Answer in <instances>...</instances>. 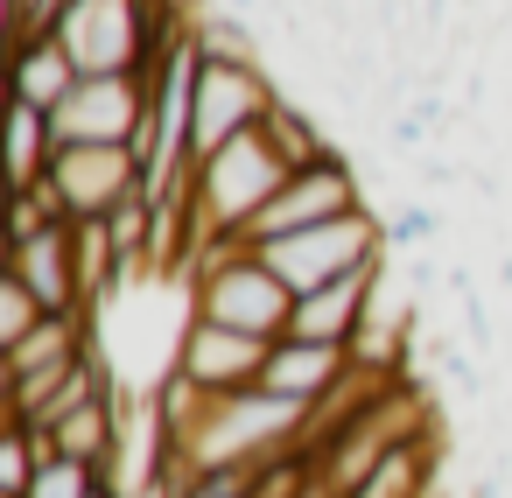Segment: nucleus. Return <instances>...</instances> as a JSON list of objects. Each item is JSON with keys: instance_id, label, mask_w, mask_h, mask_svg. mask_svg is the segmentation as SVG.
<instances>
[{"instance_id": "obj_1", "label": "nucleus", "mask_w": 512, "mask_h": 498, "mask_svg": "<svg viewBox=\"0 0 512 498\" xmlns=\"http://www.w3.org/2000/svg\"><path fill=\"white\" fill-rule=\"evenodd\" d=\"M309 421H316V407L281 400L267 386H239V393H211L204 414L176 442L169 435H155V442L183 449L197 470H211V463H274L288 449H309Z\"/></svg>"}, {"instance_id": "obj_2", "label": "nucleus", "mask_w": 512, "mask_h": 498, "mask_svg": "<svg viewBox=\"0 0 512 498\" xmlns=\"http://www.w3.org/2000/svg\"><path fill=\"white\" fill-rule=\"evenodd\" d=\"M288 281L253 253V246H232V239H211L197 260H190V316H211L225 330H253V337H281L288 330Z\"/></svg>"}, {"instance_id": "obj_3", "label": "nucleus", "mask_w": 512, "mask_h": 498, "mask_svg": "<svg viewBox=\"0 0 512 498\" xmlns=\"http://www.w3.org/2000/svg\"><path fill=\"white\" fill-rule=\"evenodd\" d=\"M281 183H288V155H281L260 127L239 134V141H225L218 155H204V162H197V232H204V246H211V239L246 246L253 218L274 204Z\"/></svg>"}, {"instance_id": "obj_4", "label": "nucleus", "mask_w": 512, "mask_h": 498, "mask_svg": "<svg viewBox=\"0 0 512 498\" xmlns=\"http://www.w3.org/2000/svg\"><path fill=\"white\" fill-rule=\"evenodd\" d=\"M253 253L288 281V295H309L323 281H344L358 267H379L393 246H386V218L372 204H358V211H344L330 225H309V232H288V239H260Z\"/></svg>"}, {"instance_id": "obj_5", "label": "nucleus", "mask_w": 512, "mask_h": 498, "mask_svg": "<svg viewBox=\"0 0 512 498\" xmlns=\"http://www.w3.org/2000/svg\"><path fill=\"white\" fill-rule=\"evenodd\" d=\"M281 85L260 57H197V113H190V162L218 155L225 141L253 134L274 113Z\"/></svg>"}, {"instance_id": "obj_6", "label": "nucleus", "mask_w": 512, "mask_h": 498, "mask_svg": "<svg viewBox=\"0 0 512 498\" xmlns=\"http://www.w3.org/2000/svg\"><path fill=\"white\" fill-rule=\"evenodd\" d=\"M155 120V85L148 71H92L71 85V99L50 113L57 148L64 141H113V148H141Z\"/></svg>"}, {"instance_id": "obj_7", "label": "nucleus", "mask_w": 512, "mask_h": 498, "mask_svg": "<svg viewBox=\"0 0 512 498\" xmlns=\"http://www.w3.org/2000/svg\"><path fill=\"white\" fill-rule=\"evenodd\" d=\"M57 43L78 57V71H148L155 64V29L148 0H64L57 8Z\"/></svg>"}, {"instance_id": "obj_8", "label": "nucleus", "mask_w": 512, "mask_h": 498, "mask_svg": "<svg viewBox=\"0 0 512 498\" xmlns=\"http://www.w3.org/2000/svg\"><path fill=\"white\" fill-rule=\"evenodd\" d=\"M358 204H365L358 155L330 148V155H316V162L288 169V183L274 190V204L253 218L246 246H260V239H288V232H309V225H330V218H344V211H358Z\"/></svg>"}, {"instance_id": "obj_9", "label": "nucleus", "mask_w": 512, "mask_h": 498, "mask_svg": "<svg viewBox=\"0 0 512 498\" xmlns=\"http://www.w3.org/2000/svg\"><path fill=\"white\" fill-rule=\"evenodd\" d=\"M50 183L64 197V218H113L127 197H141V148L64 141L50 155Z\"/></svg>"}, {"instance_id": "obj_10", "label": "nucleus", "mask_w": 512, "mask_h": 498, "mask_svg": "<svg viewBox=\"0 0 512 498\" xmlns=\"http://www.w3.org/2000/svg\"><path fill=\"white\" fill-rule=\"evenodd\" d=\"M8 274L29 281V295H36L50 316H85V309H92V288H85V267H78V232H71V218H50L43 232L8 239Z\"/></svg>"}, {"instance_id": "obj_11", "label": "nucleus", "mask_w": 512, "mask_h": 498, "mask_svg": "<svg viewBox=\"0 0 512 498\" xmlns=\"http://www.w3.org/2000/svg\"><path fill=\"white\" fill-rule=\"evenodd\" d=\"M267 344L274 337H253V330H225L211 316H190L183 323V344H176V372L190 386H204V393H239V386H260Z\"/></svg>"}, {"instance_id": "obj_12", "label": "nucleus", "mask_w": 512, "mask_h": 498, "mask_svg": "<svg viewBox=\"0 0 512 498\" xmlns=\"http://www.w3.org/2000/svg\"><path fill=\"white\" fill-rule=\"evenodd\" d=\"M351 379H358V351L351 344H316V337H274L267 365H260V386L281 393V400H302V407H323Z\"/></svg>"}, {"instance_id": "obj_13", "label": "nucleus", "mask_w": 512, "mask_h": 498, "mask_svg": "<svg viewBox=\"0 0 512 498\" xmlns=\"http://www.w3.org/2000/svg\"><path fill=\"white\" fill-rule=\"evenodd\" d=\"M379 281H386V260H379V267H358V274H344V281H323V288H309V295H295L281 337L358 344V330H365V316H372V302H379Z\"/></svg>"}, {"instance_id": "obj_14", "label": "nucleus", "mask_w": 512, "mask_h": 498, "mask_svg": "<svg viewBox=\"0 0 512 498\" xmlns=\"http://www.w3.org/2000/svg\"><path fill=\"white\" fill-rule=\"evenodd\" d=\"M92 316L99 309H85V316H43L22 344L0 351V379H36V372H57V365L85 358L92 351Z\"/></svg>"}, {"instance_id": "obj_15", "label": "nucleus", "mask_w": 512, "mask_h": 498, "mask_svg": "<svg viewBox=\"0 0 512 498\" xmlns=\"http://www.w3.org/2000/svg\"><path fill=\"white\" fill-rule=\"evenodd\" d=\"M78 78H85V71H78V57L57 43V29L22 36V57H15V99H29V106L57 113V106L71 99V85H78Z\"/></svg>"}, {"instance_id": "obj_16", "label": "nucleus", "mask_w": 512, "mask_h": 498, "mask_svg": "<svg viewBox=\"0 0 512 498\" xmlns=\"http://www.w3.org/2000/svg\"><path fill=\"white\" fill-rule=\"evenodd\" d=\"M50 155H57V134H50V113L15 99L8 106V190H29L50 176Z\"/></svg>"}, {"instance_id": "obj_17", "label": "nucleus", "mask_w": 512, "mask_h": 498, "mask_svg": "<svg viewBox=\"0 0 512 498\" xmlns=\"http://www.w3.org/2000/svg\"><path fill=\"white\" fill-rule=\"evenodd\" d=\"M43 449H50V435L8 414V428H0V498H29V484H36V463H43Z\"/></svg>"}, {"instance_id": "obj_18", "label": "nucleus", "mask_w": 512, "mask_h": 498, "mask_svg": "<svg viewBox=\"0 0 512 498\" xmlns=\"http://www.w3.org/2000/svg\"><path fill=\"white\" fill-rule=\"evenodd\" d=\"M99 491H106V470H92V463H78L64 449H43L36 484H29V498H99Z\"/></svg>"}, {"instance_id": "obj_19", "label": "nucleus", "mask_w": 512, "mask_h": 498, "mask_svg": "<svg viewBox=\"0 0 512 498\" xmlns=\"http://www.w3.org/2000/svg\"><path fill=\"white\" fill-rule=\"evenodd\" d=\"M50 309L29 295V281H15V274H0V351H8V344H22L36 323H43Z\"/></svg>"}, {"instance_id": "obj_20", "label": "nucleus", "mask_w": 512, "mask_h": 498, "mask_svg": "<svg viewBox=\"0 0 512 498\" xmlns=\"http://www.w3.org/2000/svg\"><path fill=\"white\" fill-rule=\"evenodd\" d=\"M302 498H337V491H330V484H323V477H316V484H309V491H302Z\"/></svg>"}]
</instances>
